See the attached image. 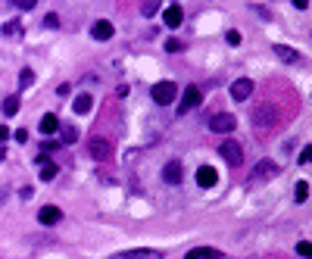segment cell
<instances>
[{
	"mask_svg": "<svg viewBox=\"0 0 312 259\" xmlns=\"http://www.w3.org/2000/svg\"><path fill=\"white\" fill-rule=\"evenodd\" d=\"M215 181H218V172H215L212 166H200V169H197V184H200V187H212Z\"/></svg>",
	"mask_w": 312,
	"mask_h": 259,
	"instance_id": "cell-12",
	"label": "cell"
},
{
	"mask_svg": "<svg viewBox=\"0 0 312 259\" xmlns=\"http://www.w3.org/2000/svg\"><path fill=\"white\" fill-rule=\"evenodd\" d=\"M200 100H203L200 88H197V85H188V88H184V94H181V107H178V113H188V110H194V107H200Z\"/></svg>",
	"mask_w": 312,
	"mask_h": 259,
	"instance_id": "cell-5",
	"label": "cell"
},
{
	"mask_svg": "<svg viewBox=\"0 0 312 259\" xmlns=\"http://www.w3.org/2000/svg\"><path fill=\"white\" fill-rule=\"evenodd\" d=\"M218 153H222V159L228 162V166H240V162H244V150H240L237 140H222V144H218Z\"/></svg>",
	"mask_w": 312,
	"mask_h": 259,
	"instance_id": "cell-3",
	"label": "cell"
},
{
	"mask_svg": "<svg viewBox=\"0 0 312 259\" xmlns=\"http://www.w3.org/2000/svg\"><path fill=\"white\" fill-rule=\"evenodd\" d=\"M294 194H297V197H294V200H297V203H306V200H309V184H306V181H300Z\"/></svg>",
	"mask_w": 312,
	"mask_h": 259,
	"instance_id": "cell-22",
	"label": "cell"
},
{
	"mask_svg": "<svg viewBox=\"0 0 312 259\" xmlns=\"http://www.w3.org/2000/svg\"><path fill=\"white\" fill-rule=\"evenodd\" d=\"M88 153H91L97 162H106V159H112V144H109V140H103V137H94V140L88 144Z\"/></svg>",
	"mask_w": 312,
	"mask_h": 259,
	"instance_id": "cell-4",
	"label": "cell"
},
{
	"mask_svg": "<svg viewBox=\"0 0 312 259\" xmlns=\"http://www.w3.org/2000/svg\"><path fill=\"white\" fill-rule=\"evenodd\" d=\"M166 50H169V53H178V50H181V41H178V38H169V41H166Z\"/></svg>",
	"mask_w": 312,
	"mask_h": 259,
	"instance_id": "cell-26",
	"label": "cell"
},
{
	"mask_svg": "<svg viewBox=\"0 0 312 259\" xmlns=\"http://www.w3.org/2000/svg\"><path fill=\"white\" fill-rule=\"evenodd\" d=\"M0 140H6V128L3 125H0Z\"/></svg>",
	"mask_w": 312,
	"mask_h": 259,
	"instance_id": "cell-34",
	"label": "cell"
},
{
	"mask_svg": "<svg viewBox=\"0 0 312 259\" xmlns=\"http://www.w3.org/2000/svg\"><path fill=\"white\" fill-rule=\"evenodd\" d=\"M300 162H303V166H309V162H312V150H309V147L300 153Z\"/></svg>",
	"mask_w": 312,
	"mask_h": 259,
	"instance_id": "cell-29",
	"label": "cell"
},
{
	"mask_svg": "<svg viewBox=\"0 0 312 259\" xmlns=\"http://www.w3.org/2000/svg\"><path fill=\"white\" fill-rule=\"evenodd\" d=\"M163 253L159 250H122V253H112L109 259H159Z\"/></svg>",
	"mask_w": 312,
	"mask_h": 259,
	"instance_id": "cell-10",
	"label": "cell"
},
{
	"mask_svg": "<svg viewBox=\"0 0 312 259\" xmlns=\"http://www.w3.org/2000/svg\"><path fill=\"white\" fill-rule=\"evenodd\" d=\"M56 147H60V144H53V140H44V144H41V150H44V153H53Z\"/></svg>",
	"mask_w": 312,
	"mask_h": 259,
	"instance_id": "cell-30",
	"label": "cell"
},
{
	"mask_svg": "<svg viewBox=\"0 0 312 259\" xmlns=\"http://www.w3.org/2000/svg\"><path fill=\"white\" fill-rule=\"evenodd\" d=\"M156 9H159V3H144L141 13H144V16H156Z\"/></svg>",
	"mask_w": 312,
	"mask_h": 259,
	"instance_id": "cell-27",
	"label": "cell"
},
{
	"mask_svg": "<svg viewBox=\"0 0 312 259\" xmlns=\"http://www.w3.org/2000/svg\"><path fill=\"white\" fill-rule=\"evenodd\" d=\"M228 44H240V34L237 31H228Z\"/></svg>",
	"mask_w": 312,
	"mask_h": 259,
	"instance_id": "cell-33",
	"label": "cell"
},
{
	"mask_svg": "<svg viewBox=\"0 0 312 259\" xmlns=\"http://www.w3.org/2000/svg\"><path fill=\"white\" fill-rule=\"evenodd\" d=\"M91 34H94L97 41H109V38H112V22H106V19L94 22V28H91Z\"/></svg>",
	"mask_w": 312,
	"mask_h": 259,
	"instance_id": "cell-14",
	"label": "cell"
},
{
	"mask_svg": "<svg viewBox=\"0 0 312 259\" xmlns=\"http://www.w3.org/2000/svg\"><path fill=\"white\" fill-rule=\"evenodd\" d=\"M231 97H234V100L253 97V81H250V78H237L234 85H231Z\"/></svg>",
	"mask_w": 312,
	"mask_h": 259,
	"instance_id": "cell-9",
	"label": "cell"
},
{
	"mask_svg": "<svg viewBox=\"0 0 312 259\" xmlns=\"http://www.w3.org/2000/svg\"><path fill=\"white\" fill-rule=\"evenodd\" d=\"M181 178H184V169H181V162H178V159L166 162V169H163V181H166V184H181Z\"/></svg>",
	"mask_w": 312,
	"mask_h": 259,
	"instance_id": "cell-8",
	"label": "cell"
},
{
	"mask_svg": "<svg viewBox=\"0 0 312 259\" xmlns=\"http://www.w3.org/2000/svg\"><path fill=\"white\" fill-rule=\"evenodd\" d=\"M234 125H237V119H234V116H228V113L212 116V122H209V128H212L215 134H228V131H234Z\"/></svg>",
	"mask_w": 312,
	"mask_h": 259,
	"instance_id": "cell-6",
	"label": "cell"
},
{
	"mask_svg": "<svg viewBox=\"0 0 312 259\" xmlns=\"http://www.w3.org/2000/svg\"><path fill=\"white\" fill-rule=\"evenodd\" d=\"M0 113L16 116V113H19V97H6V100H3V107H0Z\"/></svg>",
	"mask_w": 312,
	"mask_h": 259,
	"instance_id": "cell-21",
	"label": "cell"
},
{
	"mask_svg": "<svg viewBox=\"0 0 312 259\" xmlns=\"http://www.w3.org/2000/svg\"><path fill=\"white\" fill-rule=\"evenodd\" d=\"M60 219H63V213H60L56 206H44L41 213H38V222H41V225H56Z\"/></svg>",
	"mask_w": 312,
	"mask_h": 259,
	"instance_id": "cell-13",
	"label": "cell"
},
{
	"mask_svg": "<svg viewBox=\"0 0 312 259\" xmlns=\"http://www.w3.org/2000/svg\"><path fill=\"white\" fill-rule=\"evenodd\" d=\"M253 122H256V128L269 131V128H272L275 122H281V116H278V110H275L272 103H259L256 113H253Z\"/></svg>",
	"mask_w": 312,
	"mask_h": 259,
	"instance_id": "cell-1",
	"label": "cell"
},
{
	"mask_svg": "<svg viewBox=\"0 0 312 259\" xmlns=\"http://www.w3.org/2000/svg\"><path fill=\"white\" fill-rule=\"evenodd\" d=\"M44 25H47V28H60V16H47V19H44Z\"/></svg>",
	"mask_w": 312,
	"mask_h": 259,
	"instance_id": "cell-28",
	"label": "cell"
},
{
	"mask_svg": "<svg viewBox=\"0 0 312 259\" xmlns=\"http://www.w3.org/2000/svg\"><path fill=\"white\" fill-rule=\"evenodd\" d=\"M3 34H13L16 38V34H22V25L19 22H9V25H3Z\"/></svg>",
	"mask_w": 312,
	"mask_h": 259,
	"instance_id": "cell-25",
	"label": "cell"
},
{
	"mask_svg": "<svg viewBox=\"0 0 312 259\" xmlns=\"http://www.w3.org/2000/svg\"><path fill=\"white\" fill-rule=\"evenodd\" d=\"M275 53H278L284 63H297V60H300V56H297V50H291L287 44H278V47H275Z\"/></svg>",
	"mask_w": 312,
	"mask_h": 259,
	"instance_id": "cell-19",
	"label": "cell"
},
{
	"mask_svg": "<svg viewBox=\"0 0 312 259\" xmlns=\"http://www.w3.org/2000/svg\"><path fill=\"white\" fill-rule=\"evenodd\" d=\"M56 128H60V119H56V113H47V116L41 119V131H44V134H53Z\"/></svg>",
	"mask_w": 312,
	"mask_h": 259,
	"instance_id": "cell-17",
	"label": "cell"
},
{
	"mask_svg": "<svg viewBox=\"0 0 312 259\" xmlns=\"http://www.w3.org/2000/svg\"><path fill=\"white\" fill-rule=\"evenodd\" d=\"M31 81H34V72H31V69H22V75H19V88H28Z\"/></svg>",
	"mask_w": 312,
	"mask_h": 259,
	"instance_id": "cell-23",
	"label": "cell"
},
{
	"mask_svg": "<svg viewBox=\"0 0 312 259\" xmlns=\"http://www.w3.org/2000/svg\"><path fill=\"white\" fill-rule=\"evenodd\" d=\"M16 6H19V9H34V0H19Z\"/></svg>",
	"mask_w": 312,
	"mask_h": 259,
	"instance_id": "cell-32",
	"label": "cell"
},
{
	"mask_svg": "<svg viewBox=\"0 0 312 259\" xmlns=\"http://www.w3.org/2000/svg\"><path fill=\"white\" fill-rule=\"evenodd\" d=\"M297 253L309 259V256H312V244H309V241H300V244H297Z\"/></svg>",
	"mask_w": 312,
	"mask_h": 259,
	"instance_id": "cell-24",
	"label": "cell"
},
{
	"mask_svg": "<svg viewBox=\"0 0 312 259\" xmlns=\"http://www.w3.org/2000/svg\"><path fill=\"white\" fill-rule=\"evenodd\" d=\"M184 259H222V253L212 250V247H197V250H191Z\"/></svg>",
	"mask_w": 312,
	"mask_h": 259,
	"instance_id": "cell-15",
	"label": "cell"
},
{
	"mask_svg": "<svg viewBox=\"0 0 312 259\" xmlns=\"http://www.w3.org/2000/svg\"><path fill=\"white\" fill-rule=\"evenodd\" d=\"M275 175H278V166H275L272 159H262V162H256V169H253V181H269Z\"/></svg>",
	"mask_w": 312,
	"mask_h": 259,
	"instance_id": "cell-7",
	"label": "cell"
},
{
	"mask_svg": "<svg viewBox=\"0 0 312 259\" xmlns=\"http://www.w3.org/2000/svg\"><path fill=\"white\" fill-rule=\"evenodd\" d=\"M56 131H60V137H63V144H75V137H78V131L72 125H63L60 122V128H56Z\"/></svg>",
	"mask_w": 312,
	"mask_h": 259,
	"instance_id": "cell-20",
	"label": "cell"
},
{
	"mask_svg": "<svg viewBox=\"0 0 312 259\" xmlns=\"http://www.w3.org/2000/svg\"><path fill=\"white\" fill-rule=\"evenodd\" d=\"M38 162H41V178L44 181H53L56 178V166H53V162H47V156H38Z\"/></svg>",
	"mask_w": 312,
	"mask_h": 259,
	"instance_id": "cell-18",
	"label": "cell"
},
{
	"mask_svg": "<svg viewBox=\"0 0 312 259\" xmlns=\"http://www.w3.org/2000/svg\"><path fill=\"white\" fill-rule=\"evenodd\" d=\"M150 94H153V100L159 103V107H169V103L178 97V85L175 81H159V85H153Z\"/></svg>",
	"mask_w": 312,
	"mask_h": 259,
	"instance_id": "cell-2",
	"label": "cell"
},
{
	"mask_svg": "<svg viewBox=\"0 0 312 259\" xmlns=\"http://www.w3.org/2000/svg\"><path fill=\"white\" fill-rule=\"evenodd\" d=\"M163 22H166L169 28H178L181 22H184V13H181V6H175V3H172V6H166V9H163Z\"/></svg>",
	"mask_w": 312,
	"mask_h": 259,
	"instance_id": "cell-11",
	"label": "cell"
},
{
	"mask_svg": "<svg viewBox=\"0 0 312 259\" xmlns=\"http://www.w3.org/2000/svg\"><path fill=\"white\" fill-rule=\"evenodd\" d=\"M91 103H94V100H91V94H78V97L72 100V110L78 116H85V113H91Z\"/></svg>",
	"mask_w": 312,
	"mask_h": 259,
	"instance_id": "cell-16",
	"label": "cell"
},
{
	"mask_svg": "<svg viewBox=\"0 0 312 259\" xmlns=\"http://www.w3.org/2000/svg\"><path fill=\"white\" fill-rule=\"evenodd\" d=\"M16 140H19V144H25V140H28V131H25V128H19V131H16Z\"/></svg>",
	"mask_w": 312,
	"mask_h": 259,
	"instance_id": "cell-31",
	"label": "cell"
}]
</instances>
